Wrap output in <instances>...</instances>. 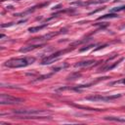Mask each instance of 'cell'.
<instances>
[{"instance_id": "6da1fadb", "label": "cell", "mask_w": 125, "mask_h": 125, "mask_svg": "<svg viewBox=\"0 0 125 125\" xmlns=\"http://www.w3.org/2000/svg\"><path fill=\"white\" fill-rule=\"evenodd\" d=\"M35 62V58L33 57H25V58H15L7 61L4 65L11 68H18V67H24L27 66Z\"/></svg>"}, {"instance_id": "7a4b0ae2", "label": "cell", "mask_w": 125, "mask_h": 125, "mask_svg": "<svg viewBox=\"0 0 125 125\" xmlns=\"http://www.w3.org/2000/svg\"><path fill=\"white\" fill-rule=\"evenodd\" d=\"M13 112L17 115H23V116H27V115L36 116V115L50 114L49 111H46V110H43V109H18V110H14Z\"/></svg>"}, {"instance_id": "3957f363", "label": "cell", "mask_w": 125, "mask_h": 125, "mask_svg": "<svg viewBox=\"0 0 125 125\" xmlns=\"http://www.w3.org/2000/svg\"><path fill=\"white\" fill-rule=\"evenodd\" d=\"M122 96V94H118V95H111V96H101V95H93V96H88L85 99L88 101H92V102H110L112 100L118 99Z\"/></svg>"}, {"instance_id": "277c9868", "label": "cell", "mask_w": 125, "mask_h": 125, "mask_svg": "<svg viewBox=\"0 0 125 125\" xmlns=\"http://www.w3.org/2000/svg\"><path fill=\"white\" fill-rule=\"evenodd\" d=\"M23 100L20 98H16L7 94H1L0 96V104H20L22 103Z\"/></svg>"}, {"instance_id": "5b68a950", "label": "cell", "mask_w": 125, "mask_h": 125, "mask_svg": "<svg viewBox=\"0 0 125 125\" xmlns=\"http://www.w3.org/2000/svg\"><path fill=\"white\" fill-rule=\"evenodd\" d=\"M66 51H67V50H63V51L56 52V53H54V54H52V55L46 57L45 59H43L42 62H41V63H42V64H50V63L54 62L55 61H57L59 58H61V56H62V54H64Z\"/></svg>"}, {"instance_id": "8992f818", "label": "cell", "mask_w": 125, "mask_h": 125, "mask_svg": "<svg viewBox=\"0 0 125 125\" xmlns=\"http://www.w3.org/2000/svg\"><path fill=\"white\" fill-rule=\"evenodd\" d=\"M45 44L44 43H37V44H31V45H28V46H25V47H22V48H21L20 49V52H23V53H26V52H29V51H31V50H34V49H36V48H38V47H42V46H44Z\"/></svg>"}, {"instance_id": "52a82bcc", "label": "cell", "mask_w": 125, "mask_h": 125, "mask_svg": "<svg viewBox=\"0 0 125 125\" xmlns=\"http://www.w3.org/2000/svg\"><path fill=\"white\" fill-rule=\"evenodd\" d=\"M95 61L94 60H88V61H82V62H78L74 64L75 67H88L91 66L93 64H95Z\"/></svg>"}, {"instance_id": "ba28073f", "label": "cell", "mask_w": 125, "mask_h": 125, "mask_svg": "<svg viewBox=\"0 0 125 125\" xmlns=\"http://www.w3.org/2000/svg\"><path fill=\"white\" fill-rule=\"evenodd\" d=\"M59 33H61V32H57V33H55V32H53V33H48V34H45V35H43V36H40V37H38V38H33L32 40H38V41L49 40V39H51L52 37L56 36V35H57V34H59Z\"/></svg>"}, {"instance_id": "9c48e42d", "label": "cell", "mask_w": 125, "mask_h": 125, "mask_svg": "<svg viewBox=\"0 0 125 125\" xmlns=\"http://www.w3.org/2000/svg\"><path fill=\"white\" fill-rule=\"evenodd\" d=\"M45 4H43V5H40L41 7L42 6H44ZM37 7H39V6H35V7H32V8H30V9H28V10H26V11H24V12H21V13H18V14H15V17H23V16H26V15H28V14H30V13H32V12H34L35 10H36V8Z\"/></svg>"}, {"instance_id": "30bf717a", "label": "cell", "mask_w": 125, "mask_h": 125, "mask_svg": "<svg viewBox=\"0 0 125 125\" xmlns=\"http://www.w3.org/2000/svg\"><path fill=\"white\" fill-rule=\"evenodd\" d=\"M47 24H48V23H44V24H41V25H37V26L29 27V28H28V31H29V32H37V31H39V30L43 29L44 27H46Z\"/></svg>"}, {"instance_id": "8fae6325", "label": "cell", "mask_w": 125, "mask_h": 125, "mask_svg": "<svg viewBox=\"0 0 125 125\" xmlns=\"http://www.w3.org/2000/svg\"><path fill=\"white\" fill-rule=\"evenodd\" d=\"M104 119H105V120H109V121H116V122H123V123H125V118H121V117L105 116Z\"/></svg>"}, {"instance_id": "7c38bea8", "label": "cell", "mask_w": 125, "mask_h": 125, "mask_svg": "<svg viewBox=\"0 0 125 125\" xmlns=\"http://www.w3.org/2000/svg\"><path fill=\"white\" fill-rule=\"evenodd\" d=\"M114 18H118V15L117 14H114V13H109V14H106V15H104V16H101L98 18V20H104V19H114Z\"/></svg>"}, {"instance_id": "4fadbf2b", "label": "cell", "mask_w": 125, "mask_h": 125, "mask_svg": "<svg viewBox=\"0 0 125 125\" xmlns=\"http://www.w3.org/2000/svg\"><path fill=\"white\" fill-rule=\"evenodd\" d=\"M81 76V73H79V72H75V73H71L70 75H68L67 76V80H74V79H76V78H78V77H80Z\"/></svg>"}, {"instance_id": "5bb4252c", "label": "cell", "mask_w": 125, "mask_h": 125, "mask_svg": "<svg viewBox=\"0 0 125 125\" xmlns=\"http://www.w3.org/2000/svg\"><path fill=\"white\" fill-rule=\"evenodd\" d=\"M124 10H125V6H120V7L111 9V12H119V11H124Z\"/></svg>"}, {"instance_id": "9a60e30c", "label": "cell", "mask_w": 125, "mask_h": 125, "mask_svg": "<svg viewBox=\"0 0 125 125\" xmlns=\"http://www.w3.org/2000/svg\"><path fill=\"white\" fill-rule=\"evenodd\" d=\"M94 45H88V46H86V47H84V48H81L79 51L80 52H83V51H86V50H88V49H90L91 47H93Z\"/></svg>"}, {"instance_id": "2e32d148", "label": "cell", "mask_w": 125, "mask_h": 125, "mask_svg": "<svg viewBox=\"0 0 125 125\" xmlns=\"http://www.w3.org/2000/svg\"><path fill=\"white\" fill-rule=\"evenodd\" d=\"M104 9H105V7H102V8H100V9H98V10H95V11H93V12H91L89 15H92V14H95V13H97V12H99V11H101V10H104Z\"/></svg>"}, {"instance_id": "e0dca14e", "label": "cell", "mask_w": 125, "mask_h": 125, "mask_svg": "<svg viewBox=\"0 0 125 125\" xmlns=\"http://www.w3.org/2000/svg\"><path fill=\"white\" fill-rule=\"evenodd\" d=\"M10 25H13V22L7 23V24H1V27H6V26H10Z\"/></svg>"}, {"instance_id": "ac0fdd59", "label": "cell", "mask_w": 125, "mask_h": 125, "mask_svg": "<svg viewBox=\"0 0 125 125\" xmlns=\"http://www.w3.org/2000/svg\"><path fill=\"white\" fill-rule=\"evenodd\" d=\"M2 2H5V1H20V0H1Z\"/></svg>"}, {"instance_id": "d6986e66", "label": "cell", "mask_w": 125, "mask_h": 125, "mask_svg": "<svg viewBox=\"0 0 125 125\" xmlns=\"http://www.w3.org/2000/svg\"><path fill=\"white\" fill-rule=\"evenodd\" d=\"M122 82H123V83H124V84H125V79H124V80H123V81H122Z\"/></svg>"}]
</instances>
